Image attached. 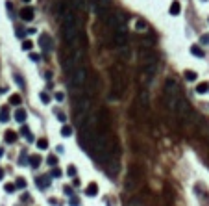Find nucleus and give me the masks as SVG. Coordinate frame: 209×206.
Returning a JSON list of instances; mask_svg holds the SVG:
<instances>
[{"mask_svg": "<svg viewBox=\"0 0 209 206\" xmlns=\"http://www.w3.org/2000/svg\"><path fill=\"white\" fill-rule=\"evenodd\" d=\"M61 32H63V39L68 47H78V24H76V17H74V11L72 8L68 6L67 2L63 4V9H61Z\"/></svg>", "mask_w": 209, "mask_h": 206, "instance_id": "f257e3e1", "label": "nucleus"}, {"mask_svg": "<svg viewBox=\"0 0 209 206\" xmlns=\"http://www.w3.org/2000/svg\"><path fill=\"white\" fill-rule=\"evenodd\" d=\"M74 110H76V125L82 126L89 115V111H91V99L85 95H80L74 102Z\"/></svg>", "mask_w": 209, "mask_h": 206, "instance_id": "f03ea898", "label": "nucleus"}, {"mask_svg": "<svg viewBox=\"0 0 209 206\" xmlns=\"http://www.w3.org/2000/svg\"><path fill=\"white\" fill-rule=\"evenodd\" d=\"M68 80H71V85L78 91L83 89V85H85V82H87V71H85V67L83 65H78V67H74L71 73H68Z\"/></svg>", "mask_w": 209, "mask_h": 206, "instance_id": "7ed1b4c3", "label": "nucleus"}, {"mask_svg": "<svg viewBox=\"0 0 209 206\" xmlns=\"http://www.w3.org/2000/svg\"><path fill=\"white\" fill-rule=\"evenodd\" d=\"M174 111L178 113V117L183 119V121H189V117H191V108H189L187 100L181 99V97H178V102H176V110Z\"/></svg>", "mask_w": 209, "mask_h": 206, "instance_id": "20e7f679", "label": "nucleus"}, {"mask_svg": "<svg viewBox=\"0 0 209 206\" xmlns=\"http://www.w3.org/2000/svg\"><path fill=\"white\" fill-rule=\"evenodd\" d=\"M139 61H141V65H152V63H157V54L150 49H141L139 50Z\"/></svg>", "mask_w": 209, "mask_h": 206, "instance_id": "39448f33", "label": "nucleus"}, {"mask_svg": "<svg viewBox=\"0 0 209 206\" xmlns=\"http://www.w3.org/2000/svg\"><path fill=\"white\" fill-rule=\"evenodd\" d=\"M104 20H106L107 28L115 30V26L122 22V13H119V11H106V15H104Z\"/></svg>", "mask_w": 209, "mask_h": 206, "instance_id": "423d86ee", "label": "nucleus"}, {"mask_svg": "<svg viewBox=\"0 0 209 206\" xmlns=\"http://www.w3.org/2000/svg\"><path fill=\"white\" fill-rule=\"evenodd\" d=\"M39 47H41L44 52H50V50L54 49V41H52V37H50V35H46V34H43V35L39 37Z\"/></svg>", "mask_w": 209, "mask_h": 206, "instance_id": "0eeeda50", "label": "nucleus"}, {"mask_svg": "<svg viewBox=\"0 0 209 206\" xmlns=\"http://www.w3.org/2000/svg\"><path fill=\"white\" fill-rule=\"evenodd\" d=\"M137 102H139V106H141L143 110H146L148 106H150V93L143 87L141 91H139V97H137Z\"/></svg>", "mask_w": 209, "mask_h": 206, "instance_id": "6e6552de", "label": "nucleus"}, {"mask_svg": "<svg viewBox=\"0 0 209 206\" xmlns=\"http://www.w3.org/2000/svg\"><path fill=\"white\" fill-rule=\"evenodd\" d=\"M107 4H109V0H89V9L92 13H98V11L106 9Z\"/></svg>", "mask_w": 209, "mask_h": 206, "instance_id": "1a4fd4ad", "label": "nucleus"}, {"mask_svg": "<svg viewBox=\"0 0 209 206\" xmlns=\"http://www.w3.org/2000/svg\"><path fill=\"white\" fill-rule=\"evenodd\" d=\"M33 17H35V11H33L32 8L26 6V8H22V9H20V19L24 20V22H32Z\"/></svg>", "mask_w": 209, "mask_h": 206, "instance_id": "9d476101", "label": "nucleus"}, {"mask_svg": "<svg viewBox=\"0 0 209 206\" xmlns=\"http://www.w3.org/2000/svg\"><path fill=\"white\" fill-rule=\"evenodd\" d=\"M113 45L115 47H124V45H128V35L126 34H115L113 35Z\"/></svg>", "mask_w": 209, "mask_h": 206, "instance_id": "9b49d317", "label": "nucleus"}, {"mask_svg": "<svg viewBox=\"0 0 209 206\" xmlns=\"http://www.w3.org/2000/svg\"><path fill=\"white\" fill-rule=\"evenodd\" d=\"M106 173L109 175V176H115L119 173V162L117 160H111V162L107 164V167H106Z\"/></svg>", "mask_w": 209, "mask_h": 206, "instance_id": "f8f14e48", "label": "nucleus"}, {"mask_svg": "<svg viewBox=\"0 0 209 206\" xmlns=\"http://www.w3.org/2000/svg\"><path fill=\"white\" fill-rule=\"evenodd\" d=\"M119 56H120L124 61H130V60H131V49L128 47V45H124V47L119 49Z\"/></svg>", "mask_w": 209, "mask_h": 206, "instance_id": "ddd939ff", "label": "nucleus"}, {"mask_svg": "<svg viewBox=\"0 0 209 206\" xmlns=\"http://www.w3.org/2000/svg\"><path fill=\"white\" fill-rule=\"evenodd\" d=\"M133 26H135V30H137V32H146V30H148L146 20H145V19H141V17H139V19H135Z\"/></svg>", "mask_w": 209, "mask_h": 206, "instance_id": "4468645a", "label": "nucleus"}, {"mask_svg": "<svg viewBox=\"0 0 209 206\" xmlns=\"http://www.w3.org/2000/svg\"><path fill=\"white\" fill-rule=\"evenodd\" d=\"M85 193L89 197H96L98 195V184H96V182H91V184L85 188Z\"/></svg>", "mask_w": 209, "mask_h": 206, "instance_id": "2eb2a0df", "label": "nucleus"}, {"mask_svg": "<svg viewBox=\"0 0 209 206\" xmlns=\"http://www.w3.org/2000/svg\"><path fill=\"white\" fill-rule=\"evenodd\" d=\"M15 121L17 123H26V111L22 110V108H17V111H15Z\"/></svg>", "mask_w": 209, "mask_h": 206, "instance_id": "dca6fc26", "label": "nucleus"}, {"mask_svg": "<svg viewBox=\"0 0 209 206\" xmlns=\"http://www.w3.org/2000/svg\"><path fill=\"white\" fill-rule=\"evenodd\" d=\"M169 11H170V15H174V17L179 15V13H181V4L178 2V0H172V4H170V9H169Z\"/></svg>", "mask_w": 209, "mask_h": 206, "instance_id": "f3484780", "label": "nucleus"}, {"mask_svg": "<svg viewBox=\"0 0 209 206\" xmlns=\"http://www.w3.org/2000/svg\"><path fill=\"white\" fill-rule=\"evenodd\" d=\"M37 182H39L37 186H39L41 190H43V188H48V186H50V178H48V176H39V178H37Z\"/></svg>", "mask_w": 209, "mask_h": 206, "instance_id": "a211bd4d", "label": "nucleus"}, {"mask_svg": "<svg viewBox=\"0 0 209 206\" xmlns=\"http://www.w3.org/2000/svg\"><path fill=\"white\" fill-rule=\"evenodd\" d=\"M30 165H32L33 169H37V167L41 165V156H39V154H33V156H30Z\"/></svg>", "mask_w": 209, "mask_h": 206, "instance_id": "6ab92c4d", "label": "nucleus"}, {"mask_svg": "<svg viewBox=\"0 0 209 206\" xmlns=\"http://www.w3.org/2000/svg\"><path fill=\"white\" fill-rule=\"evenodd\" d=\"M207 91H209V84L204 82V84H198L196 85V93L198 95H204V93H207Z\"/></svg>", "mask_w": 209, "mask_h": 206, "instance_id": "aec40b11", "label": "nucleus"}, {"mask_svg": "<svg viewBox=\"0 0 209 206\" xmlns=\"http://www.w3.org/2000/svg\"><path fill=\"white\" fill-rule=\"evenodd\" d=\"M183 76H185V80H187V82H194V80L198 78V74H196L194 71H185Z\"/></svg>", "mask_w": 209, "mask_h": 206, "instance_id": "412c9836", "label": "nucleus"}, {"mask_svg": "<svg viewBox=\"0 0 209 206\" xmlns=\"http://www.w3.org/2000/svg\"><path fill=\"white\" fill-rule=\"evenodd\" d=\"M191 54H193V56H196V58H204L202 49H200V47H196V45H193V47H191Z\"/></svg>", "mask_w": 209, "mask_h": 206, "instance_id": "4be33fe9", "label": "nucleus"}, {"mask_svg": "<svg viewBox=\"0 0 209 206\" xmlns=\"http://www.w3.org/2000/svg\"><path fill=\"white\" fill-rule=\"evenodd\" d=\"M15 139H17V134H15L13 130H8V132H6V141H8V143H15Z\"/></svg>", "mask_w": 209, "mask_h": 206, "instance_id": "5701e85b", "label": "nucleus"}, {"mask_svg": "<svg viewBox=\"0 0 209 206\" xmlns=\"http://www.w3.org/2000/svg\"><path fill=\"white\" fill-rule=\"evenodd\" d=\"M9 119V113H8V108H2L0 110V123H6Z\"/></svg>", "mask_w": 209, "mask_h": 206, "instance_id": "b1692460", "label": "nucleus"}, {"mask_svg": "<svg viewBox=\"0 0 209 206\" xmlns=\"http://www.w3.org/2000/svg\"><path fill=\"white\" fill-rule=\"evenodd\" d=\"M20 100H22L20 95H11V97H9V104H13V106H19Z\"/></svg>", "mask_w": 209, "mask_h": 206, "instance_id": "393cba45", "label": "nucleus"}, {"mask_svg": "<svg viewBox=\"0 0 209 206\" xmlns=\"http://www.w3.org/2000/svg\"><path fill=\"white\" fill-rule=\"evenodd\" d=\"M33 49V43L30 41V39H24L22 41V50H32Z\"/></svg>", "mask_w": 209, "mask_h": 206, "instance_id": "a878e982", "label": "nucleus"}, {"mask_svg": "<svg viewBox=\"0 0 209 206\" xmlns=\"http://www.w3.org/2000/svg\"><path fill=\"white\" fill-rule=\"evenodd\" d=\"M15 188H19V190H24V188H26V180H24V178H17V182H15Z\"/></svg>", "mask_w": 209, "mask_h": 206, "instance_id": "bb28decb", "label": "nucleus"}, {"mask_svg": "<svg viewBox=\"0 0 209 206\" xmlns=\"http://www.w3.org/2000/svg\"><path fill=\"white\" fill-rule=\"evenodd\" d=\"M61 136H65V137H68V136H72V128L65 125V126L61 128Z\"/></svg>", "mask_w": 209, "mask_h": 206, "instance_id": "cd10ccee", "label": "nucleus"}, {"mask_svg": "<svg viewBox=\"0 0 209 206\" xmlns=\"http://www.w3.org/2000/svg\"><path fill=\"white\" fill-rule=\"evenodd\" d=\"M128 206H145V204H143V201H141V199L133 197V199H131V201L128 202Z\"/></svg>", "mask_w": 209, "mask_h": 206, "instance_id": "c85d7f7f", "label": "nucleus"}, {"mask_svg": "<svg viewBox=\"0 0 209 206\" xmlns=\"http://www.w3.org/2000/svg\"><path fill=\"white\" fill-rule=\"evenodd\" d=\"M37 147H39L41 150H44V149H48V141H46V139H39V141H37Z\"/></svg>", "mask_w": 209, "mask_h": 206, "instance_id": "c756f323", "label": "nucleus"}, {"mask_svg": "<svg viewBox=\"0 0 209 206\" xmlns=\"http://www.w3.org/2000/svg\"><path fill=\"white\" fill-rule=\"evenodd\" d=\"M39 99H41L43 104H48V102H50V97L46 95V93H39Z\"/></svg>", "mask_w": 209, "mask_h": 206, "instance_id": "7c9ffc66", "label": "nucleus"}, {"mask_svg": "<svg viewBox=\"0 0 209 206\" xmlns=\"http://www.w3.org/2000/svg\"><path fill=\"white\" fill-rule=\"evenodd\" d=\"M67 173H68V176H76V167H74V165H68Z\"/></svg>", "mask_w": 209, "mask_h": 206, "instance_id": "2f4dec72", "label": "nucleus"}, {"mask_svg": "<svg viewBox=\"0 0 209 206\" xmlns=\"http://www.w3.org/2000/svg\"><path fill=\"white\" fill-rule=\"evenodd\" d=\"M15 82H17L20 87H24V80H22V76H20V74H15Z\"/></svg>", "mask_w": 209, "mask_h": 206, "instance_id": "473e14b6", "label": "nucleus"}, {"mask_svg": "<svg viewBox=\"0 0 209 206\" xmlns=\"http://www.w3.org/2000/svg\"><path fill=\"white\" fill-rule=\"evenodd\" d=\"M54 99H56V100H57V102H63V99H65V95H63V93H61V91H57V93H56V95H54Z\"/></svg>", "mask_w": 209, "mask_h": 206, "instance_id": "72a5a7b5", "label": "nucleus"}, {"mask_svg": "<svg viewBox=\"0 0 209 206\" xmlns=\"http://www.w3.org/2000/svg\"><path fill=\"white\" fill-rule=\"evenodd\" d=\"M200 41H202V45H209V34H204L200 37Z\"/></svg>", "mask_w": 209, "mask_h": 206, "instance_id": "f704fd0d", "label": "nucleus"}, {"mask_svg": "<svg viewBox=\"0 0 209 206\" xmlns=\"http://www.w3.org/2000/svg\"><path fill=\"white\" fill-rule=\"evenodd\" d=\"M68 204H71V206H80V201H78L76 197H71V201H68Z\"/></svg>", "mask_w": 209, "mask_h": 206, "instance_id": "c9c22d12", "label": "nucleus"}, {"mask_svg": "<svg viewBox=\"0 0 209 206\" xmlns=\"http://www.w3.org/2000/svg\"><path fill=\"white\" fill-rule=\"evenodd\" d=\"M4 190H6L8 193H11V191H15V184H6V186H4Z\"/></svg>", "mask_w": 209, "mask_h": 206, "instance_id": "e433bc0d", "label": "nucleus"}, {"mask_svg": "<svg viewBox=\"0 0 209 206\" xmlns=\"http://www.w3.org/2000/svg\"><path fill=\"white\" fill-rule=\"evenodd\" d=\"M30 60H32V61H39V60H41V56H39V54H33V52H30Z\"/></svg>", "mask_w": 209, "mask_h": 206, "instance_id": "4c0bfd02", "label": "nucleus"}, {"mask_svg": "<svg viewBox=\"0 0 209 206\" xmlns=\"http://www.w3.org/2000/svg\"><path fill=\"white\" fill-rule=\"evenodd\" d=\"M52 176H56V178H57V176H61V171H59L57 167H54V169H52Z\"/></svg>", "mask_w": 209, "mask_h": 206, "instance_id": "58836bf2", "label": "nucleus"}, {"mask_svg": "<svg viewBox=\"0 0 209 206\" xmlns=\"http://www.w3.org/2000/svg\"><path fill=\"white\" fill-rule=\"evenodd\" d=\"M50 165H56V156H48V160H46Z\"/></svg>", "mask_w": 209, "mask_h": 206, "instance_id": "ea45409f", "label": "nucleus"}, {"mask_svg": "<svg viewBox=\"0 0 209 206\" xmlns=\"http://www.w3.org/2000/svg\"><path fill=\"white\" fill-rule=\"evenodd\" d=\"M57 119H59L61 123H65V121H67V115H65V113H57Z\"/></svg>", "mask_w": 209, "mask_h": 206, "instance_id": "a19ab883", "label": "nucleus"}, {"mask_svg": "<svg viewBox=\"0 0 209 206\" xmlns=\"http://www.w3.org/2000/svg\"><path fill=\"white\" fill-rule=\"evenodd\" d=\"M17 35H19V37H24L26 32H24V30H20V28H17Z\"/></svg>", "mask_w": 209, "mask_h": 206, "instance_id": "79ce46f5", "label": "nucleus"}, {"mask_svg": "<svg viewBox=\"0 0 209 206\" xmlns=\"http://www.w3.org/2000/svg\"><path fill=\"white\" fill-rule=\"evenodd\" d=\"M56 152H57V154H63V152H65V149H63L61 145H57V147H56Z\"/></svg>", "mask_w": 209, "mask_h": 206, "instance_id": "37998d69", "label": "nucleus"}, {"mask_svg": "<svg viewBox=\"0 0 209 206\" xmlns=\"http://www.w3.org/2000/svg\"><path fill=\"white\" fill-rule=\"evenodd\" d=\"M2 178H4V171H2V167H0V182H2Z\"/></svg>", "mask_w": 209, "mask_h": 206, "instance_id": "c03bdc74", "label": "nucleus"}, {"mask_svg": "<svg viewBox=\"0 0 209 206\" xmlns=\"http://www.w3.org/2000/svg\"><path fill=\"white\" fill-rule=\"evenodd\" d=\"M22 2H26V4H28V2H32V0H22Z\"/></svg>", "mask_w": 209, "mask_h": 206, "instance_id": "a18cd8bd", "label": "nucleus"}, {"mask_svg": "<svg viewBox=\"0 0 209 206\" xmlns=\"http://www.w3.org/2000/svg\"><path fill=\"white\" fill-rule=\"evenodd\" d=\"M204 2H205V0H204Z\"/></svg>", "mask_w": 209, "mask_h": 206, "instance_id": "49530a36", "label": "nucleus"}]
</instances>
